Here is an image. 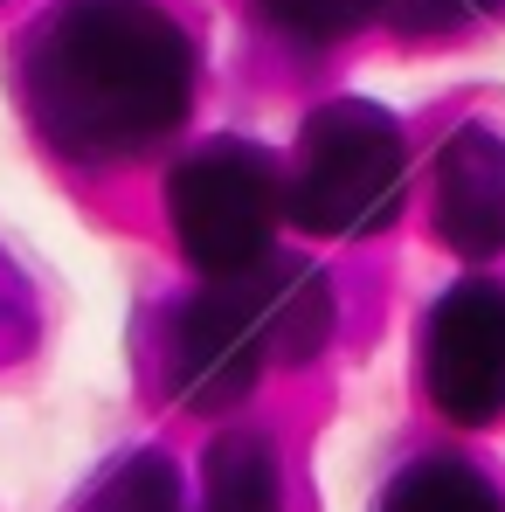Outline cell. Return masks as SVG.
<instances>
[{
	"mask_svg": "<svg viewBox=\"0 0 505 512\" xmlns=\"http://www.w3.org/2000/svg\"><path fill=\"white\" fill-rule=\"evenodd\" d=\"M14 70L35 132L84 167L153 153L194 104V42L160 0H56Z\"/></svg>",
	"mask_w": 505,
	"mask_h": 512,
	"instance_id": "cell-1",
	"label": "cell"
},
{
	"mask_svg": "<svg viewBox=\"0 0 505 512\" xmlns=\"http://www.w3.org/2000/svg\"><path fill=\"white\" fill-rule=\"evenodd\" d=\"M333 340V284L312 263H256L243 277H208L173 319V395L194 416H222L256 388L270 360L305 367Z\"/></svg>",
	"mask_w": 505,
	"mask_h": 512,
	"instance_id": "cell-2",
	"label": "cell"
},
{
	"mask_svg": "<svg viewBox=\"0 0 505 512\" xmlns=\"http://www.w3.org/2000/svg\"><path fill=\"white\" fill-rule=\"evenodd\" d=\"M402 194H409V146L381 104L333 97L305 118L298 167L284 187V215L305 236H374L402 215Z\"/></svg>",
	"mask_w": 505,
	"mask_h": 512,
	"instance_id": "cell-3",
	"label": "cell"
},
{
	"mask_svg": "<svg viewBox=\"0 0 505 512\" xmlns=\"http://www.w3.org/2000/svg\"><path fill=\"white\" fill-rule=\"evenodd\" d=\"M167 208L180 250L208 277H243L256 263H270L277 222H284V180L270 167V153H256L250 139H215L173 167Z\"/></svg>",
	"mask_w": 505,
	"mask_h": 512,
	"instance_id": "cell-4",
	"label": "cell"
},
{
	"mask_svg": "<svg viewBox=\"0 0 505 512\" xmlns=\"http://www.w3.org/2000/svg\"><path fill=\"white\" fill-rule=\"evenodd\" d=\"M422 388L450 423L505 416V284L464 277L422 319Z\"/></svg>",
	"mask_w": 505,
	"mask_h": 512,
	"instance_id": "cell-5",
	"label": "cell"
},
{
	"mask_svg": "<svg viewBox=\"0 0 505 512\" xmlns=\"http://www.w3.org/2000/svg\"><path fill=\"white\" fill-rule=\"evenodd\" d=\"M436 236L457 256H505V139L492 125H464L436 153Z\"/></svg>",
	"mask_w": 505,
	"mask_h": 512,
	"instance_id": "cell-6",
	"label": "cell"
},
{
	"mask_svg": "<svg viewBox=\"0 0 505 512\" xmlns=\"http://www.w3.org/2000/svg\"><path fill=\"white\" fill-rule=\"evenodd\" d=\"M201 512H277V450L263 429H222L201 450Z\"/></svg>",
	"mask_w": 505,
	"mask_h": 512,
	"instance_id": "cell-7",
	"label": "cell"
},
{
	"mask_svg": "<svg viewBox=\"0 0 505 512\" xmlns=\"http://www.w3.org/2000/svg\"><path fill=\"white\" fill-rule=\"evenodd\" d=\"M374 512H505V499L485 471H471L457 457H422L381 492Z\"/></svg>",
	"mask_w": 505,
	"mask_h": 512,
	"instance_id": "cell-8",
	"label": "cell"
},
{
	"mask_svg": "<svg viewBox=\"0 0 505 512\" xmlns=\"http://www.w3.org/2000/svg\"><path fill=\"white\" fill-rule=\"evenodd\" d=\"M84 512H187L173 457H160V450H132L125 464L104 471V485L84 499Z\"/></svg>",
	"mask_w": 505,
	"mask_h": 512,
	"instance_id": "cell-9",
	"label": "cell"
},
{
	"mask_svg": "<svg viewBox=\"0 0 505 512\" xmlns=\"http://www.w3.org/2000/svg\"><path fill=\"white\" fill-rule=\"evenodd\" d=\"M395 0H263V14L284 28V35H298V42H339V35H353V28H367L374 14H388Z\"/></svg>",
	"mask_w": 505,
	"mask_h": 512,
	"instance_id": "cell-10",
	"label": "cell"
},
{
	"mask_svg": "<svg viewBox=\"0 0 505 512\" xmlns=\"http://www.w3.org/2000/svg\"><path fill=\"white\" fill-rule=\"evenodd\" d=\"M499 7L505 0H395V21L402 28H464V21H485Z\"/></svg>",
	"mask_w": 505,
	"mask_h": 512,
	"instance_id": "cell-11",
	"label": "cell"
}]
</instances>
